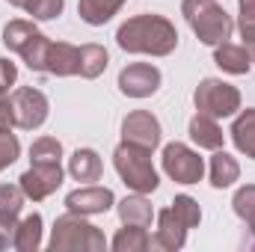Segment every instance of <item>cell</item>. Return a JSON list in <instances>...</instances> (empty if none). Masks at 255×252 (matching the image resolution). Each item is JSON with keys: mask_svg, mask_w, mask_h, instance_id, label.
<instances>
[{"mask_svg": "<svg viewBox=\"0 0 255 252\" xmlns=\"http://www.w3.org/2000/svg\"><path fill=\"white\" fill-rule=\"evenodd\" d=\"M116 42L125 54H148V57H169L178 48V30L163 15H133L116 30Z\"/></svg>", "mask_w": 255, "mask_h": 252, "instance_id": "1", "label": "cell"}, {"mask_svg": "<svg viewBox=\"0 0 255 252\" xmlns=\"http://www.w3.org/2000/svg\"><path fill=\"white\" fill-rule=\"evenodd\" d=\"M181 15L187 18L190 30L199 36L202 45H223L232 39L235 33V21L232 15L217 3V0H184L181 3Z\"/></svg>", "mask_w": 255, "mask_h": 252, "instance_id": "2", "label": "cell"}, {"mask_svg": "<svg viewBox=\"0 0 255 252\" xmlns=\"http://www.w3.org/2000/svg\"><path fill=\"white\" fill-rule=\"evenodd\" d=\"M48 247L54 252H104L107 250V238L98 226L86 223L80 214H63L54 223L51 241Z\"/></svg>", "mask_w": 255, "mask_h": 252, "instance_id": "3", "label": "cell"}, {"mask_svg": "<svg viewBox=\"0 0 255 252\" xmlns=\"http://www.w3.org/2000/svg\"><path fill=\"white\" fill-rule=\"evenodd\" d=\"M113 166H116L119 178L125 181V187L133 190V193H154L157 184H160L157 169L151 163V151H145L139 145H130L125 139L113 151Z\"/></svg>", "mask_w": 255, "mask_h": 252, "instance_id": "4", "label": "cell"}, {"mask_svg": "<svg viewBox=\"0 0 255 252\" xmlns=\"http://www.w3.org/2000/svg\"><path fill=\"white\" fill-rule=\"evenodd\" d=\"M193 104L199 113H205L211 119H229L241 110V92H238V86H232L226 80L205 77L193 92Z\"/></svg>", "mask_w": 255, "mask_h": 252, "instance_id": "5", "label": "cell"}, {"mask_svg": "<svg viewBox=\"0 0 255 252\" xmlns=\"http://www.w3.org/2000/svg\"><path fill=\"white\" fill-rule=\"evenodd\" d=\"M163 172L175 181V184H199L205 175V160L199 157V151H193L184 142H169L163 145Z\"/></svg>", "mask_w": 255, "mask_h": 252, "instance_id": "6", "label": "cell"}, {"mask_svg": "<svg viewBox=\"0 0 255 252\" xmlns=\"http://www.w3.org/2000/svg\"><path fill=\"white\" fill-rule=\"evenodd\" d=\"M9 101H12V122H15V127H21V130H36V127L45 125L51 104H48V98H45L42 89L21 86V89H15V92L9 95Z\"/></svg>", "mask_w": 255, "mask_h": 252, "instance_id": "7", "label": "cell"}, {"mask_svg": "<svg viewBox=\"0 0 255 252\" xmlns=\"http://www.w3.org/2000/svg\"><path fill=\"white\" fill-rule=\"evenodd\" d=\"M160 89V68L151 63H130L119 71V92L128 98H148Z\"/></svg>", "mask_w": 255, "mask_h": 252, "instance_id": "8", "label": "cell"}, {"mask_svg": "<svg viewBox=\"0 0 255 252\" xmlns=\"http://www.w3.org/2000/svg\"><path fill=\"white\" fill-rule=\"evenodd\" d=\"M18 184H21V190H24L27 199L42 202V199H48L54 190L63 184V166H60V163H33V166L18 178Z\"/></svg>", "mask_w": 255, "mask_h": 252, "instance_id": "9", "label": "cell"}, {"mask_svg": "<svg viewBox=\"0 0 255 252\" xmlns=\"http://www.w3.org/2000/svg\"><path fill=\"white\" fill-rule=\"evenodd\" d=\"M122 139L145 148V151H154L160 145V122L148 110H133L122 122Z\"/></svg>", "mask_w": 255, "mask_h": 252, "instance_id": "10", "label": "cell"}, {"mask_svg": "<svg viewBox=\"0 0 255 252\" xmlns=\"http://www.w3.org/2000/svg\"><path fill=\"white\" fill-rule=\"evenodd\" d=\"M116 205V196L110 187H95V184H86V187H77L65 196V208L71 214H80V217H95V214H107L110 208Z\"/></svg>", "mask_w": 255, "mask_h": 252, "instance_id": "11", "label": "cell"}, {"mask_svg": "<svg viewBox=\"0 0 255 252\" xmlns=\"http://www.w3.org/2000/svg\"><path fill=\"white\" fill-rule=\"evenodd\" d=\"M187 223L172 211V208H163L160 214H157V232H154V238H151V247L154 250H163V252H175L184 247V241H187Z\"/></svg>", "mask_w": 255, "mask_h": 252, "instance_id": "12", "label": "cell"}, {"mask_svg": "<svg viewBox=\"0 0 255 252\" xmlns=\"http://www.w3.org/2000/svg\"><path fill=\"white\" fill-rule=\"evenodd\" d=\"M80 71V48L68 42H51L48 51V74L54 77H74Z\"/></svg>", "mask_w": 255, "mask_h": 252, "instance_id": "13", "label": "cell"}, {"mask_svg": "<svg viewBox=\"0 0 255 252\" xmlns=\"http://www.w3.org/2000/svg\"><path fill=\"white\" fill-rule=\"evenodd\" d=\"M190 139L199 148L217 151V148H223L226 133H223V127L217 125V119H211V116H205V113H196L190 119Z\"/></svg>", "mask_w": 255, "mask_h": 252, "instance_id": "14", "label": "cell"}, {"mask_svg": "<svg viewBox=\"0 0 255 252\" xmlns=\"http://www.w3.org/2000/svg\"><path fill=\"white\" fill-rule=\"evenodd\" d=\"M116 208H119V220H122V226H142V229H148V226H151L154 208H151V202L145 199V193L125 196Z\"/></svg>", "mask_w": 255, "mask_h": 252, "instance_id": "15", "label": "cell"}, {"mask_svg": "<svg viewBox=\"0 0 255 252\" xmlns=\"http://www.w3.org/2000/svg\"><path fill=\"white\" fill-rule=\"evenodd\" d=\"M101 172H104L101 157H98V151H92V148H77V151L68 157V175H71L74 181L92 184V181L101 178Z\"/></svg>", "mask_w": 255, "mask_h": 252, "instance_id": "16", "label": "cell"}, {"mask_svg": "<svg viewBox=\"0 0 255 252\" xmlns=\"http://www.w3.org/2000/svg\"><path fill=\"white\" fill-rule=\"evenodd\" d=\"M214 63L220 65L226 74H247L253 68V54L241 45H232V42H223L214 48Z\"/></svg>", "mask_w": 255, "mask_h": 252, "instance_id": "17", "label": "cell"}, {"mask_svg": "<svg viewBox=\"0 0 255 252\" xmlns=\"http://www.w3.org/2000/svg\"><path fill=\"white\" fill-rule=\"evenodd\" d=\"M208 172H211V187L226 190V187H232V184L241 178V163H238L232 154H226L223 148H217L214 157H211Z\"/></svg>", "mask_w": 255, "mask_h": 252, "instance_id": "18", "label": "cell"}, {"mask_svg": "<svg viewBox=\"0 0 255 252\" xmlns=\"http://www.w3.org/2000/svg\"><path fill=\"white\" fill-rule=\"evenodd\" d=\"M229 133H232L235 148H238L241 154H247V157L255 160V107H247V110L235 119V125H232Z\"/></svg>", "mask_w": 255, "mask_h": 252, "instance_id": "19", "label": "cell"}, {"mask_svg": "<svg viewBox=\"0 0 255 252\" xmlns=\"http://www.w3.org/2000/svg\"><path fill=\"white\" fill-rule=\"evenodd\" d=\"M125 6V0H77V15L92 24V27H101L107 24L119 9Z\"/></svg>", "mask_w": 255, "mask_h": 252, "instance_id": "20", "label": "cell"}, {"mask_svg": "<svg viewBox=\"0 0 255 252\" xmlns=\"http://www.w3.org/2000/svg\"><path fill=\"white\" fill-rule=\"evenodd\" d=\"M12 247L18 252H36L42 247V217L39 214H30V217H24L18 223Z\"/></svg>", "mask_w": 255, "mask_h": 252, "instance_id": "21", "label": "cell"}, {"mask_svg": "<svg viewBox=\"0 0 255 252\" xmlns=\"http://www.w3.org/2000/svg\"><path fill=\"white\" fill-rule=\"evenodd\" d=\"M110 247L116 252H145V250H151V235L142 226H125V229L116 232Z\"/></svg>", "mask_w": 255, "mask_h": 252, "instance_id": "22", "label": "cell"}, {"mask_svg": "<svg viewBox=\"0 0 255 252\" xmlns=\"http://www.w3.org/2000/svg\"><path fill=\"white\" fill-rule=\"evenodd\" d=\"M232 208L247 223V229H250V247L255 250V184H244V187L238 190L235 199H232Z\"/></svg>", "mask_w": 255, "mask_h": 252, "instance_id": "23", "label": "cell"}, {"mask_svg": "<svg viewBox=\"0 0 255 252\" xmlns=\"http://www.w3.org/2000/svg\"><path fill=\"white\" fill-rule=\"evenodd\" d=\"M110 63V57H107V51L101 48V45H80V77H86V80H95L98 74H104V68Z\"/></svg>", "mask_w": 255, "mask_h": 252, "instance_id": "24", "label": "cell"}, {"mask_svg": "<svg viewBox=\"0 0 255 252\" xmlns=\"http://www.w3.org/2000/svg\"><path fill=\"white\" fill-rule=\"evenodd\" d=\"M36 33H39V30H36V24H33V21L15 18V21H9V24L3 27V45H6L9 51L21 54V51H24V45H27Z\"/></svg>", "mask_w": 255, "mask_h": 252, "instance_id": "25", "label": "cell"}, {"mask_svg": "<svg viewBox=\"0 0 255 252\" xmlns=\"http://www.w3.org/2000/svg\"><path fill=\"white\" fill-rule=\"evenodd\" d=\"M48 51H51V39L42 36V33H36V36L24 45L21 60L27 63L30 71H48Z\"/></svg>", "mask_w": 255, "mask_h": 252, "instance_id": "26", "label": "cell"}, {"mask_svg": "<svg viewBox=\"0 0 255 252\" xmlns=\"http://www.w3.org/2000/svg\"><path fill=\"white\" fill-rule=\"evenodd\" d=\"M30 160L33 163H60L63 160V142L57 136H39L30 145Z\"/></svg>", "mask_w": 255, "mask_h": 252, "instance_id": "27", "label": "cell"}, {"mask_svg": "<svg viewBox=\"0 0 255 252\" xmlns=\"http://www.w3.org/2000/svg\"><path fill=\"white\" fill-rule=\"evenodd\" d=\"M24 190L21 184H0V217H9V220H18L21 208H24Z\"/></svg>", "mask_w": 255, "mask_h": 252, "instance_id": "28", "label": "cell"}, {"mask_svg": "<svg viewBox=\"0 0 255 252\" xmlns=\"http://www.w3.org/2000/svg\"><path fill=\"white\" fill-rule=\"evenodd\" d=\"M241 6V21H238V30L247 42V51L255 57V0H238Z\"/></svg>", "mask_w": 255, "mask_h": 252, "instance_id": "29", "label": "cell"}, {"mask_svg": "<svg viewBox=\"0 0 255 252\" xmlns=\"http://www.w3.org/2000/svg\"><path fill=\"white\" fill-rule=\"evenodd\" d=\"M65 9V0H27L24 12L33 15V21H54Z\"/></svg>", "mask_w": 255, "mask_h": 252, "instance_id": "30", "label": "cell"}, {"mask_svg": "<svg viewBox=\"0 0 255 252\" xmlns=\"http://www.w3.org/2000/svg\"><path fill=\"white\" fill-rule=\"evenodd\" d=\"M169 208H172L184 223H187V229H196V226L202 223V208H199V202H196L193 196H184V193H181V196H175V199L169 202Z\"/></svg>", "mask_w": 255, "mask_h": 252, "instance_id": "31", "label": "cell"}, {"mask_svg": "<svg viewBox=\"0 0 255 252\" xmlns=\"http://www.w3.org/2000/svg\"><path fill=\"white\" fill-rule=\"evenodd\" d=\"M18 154H21V142H18V136L12 133V127H9V130H0V172H3L6 166H12V163L18 160Z\"/></svg>", "mask_w": 255, "mask_h": 252, "instance_id": "32", "label": "cell"}, {"mask_svg": "<svg viewBox=\"0 0 255 252\" xmlns=\"http://www.w3.org/2000/svg\"><path fill=\"white\" fill-rule=\"evenodd\" d=\"M18 80V65L6 57H0V92H9Z\"/></svg>", "mask_w": 255, "mask_h": 252, "instance_id": "33", "label": "cell"}, {"mask_svg": "<svg viewBox=\"0 0 255 252\" xmlns=\"http://www.w3.org/2000/svg\"><path fill=\"white\" fill-rule=\"evenodd\" d=\"M15 229H18V220L0 217V250L12 247V241H15Z\"/></svg>", "mask_w": 255, "mask_h": 252, "instance_id": "34", "label": "cell"}, {"mask_svg": "<svg viewBox=\"0 0 255 252\" xmlns=\"http://www.w3.org/2000/svg\"><path fill=\"white\" fill-rule=\"evenodd\" d=\"M12 125V101L6 98V92H0V130H9Z\"/></svg>", "mask_w": 255, "mask_h": 252, "instance_id": "35", "label": "cell"}]
</instances>
